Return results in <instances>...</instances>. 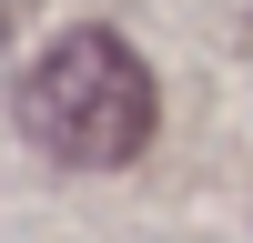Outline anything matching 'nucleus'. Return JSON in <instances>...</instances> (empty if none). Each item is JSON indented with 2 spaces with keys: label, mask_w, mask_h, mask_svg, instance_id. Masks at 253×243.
Returning a JSON list of instances; mask_svg holds the SVG:
<instances>
[{
  "label": "nucleus",
  "mask_w": 253,
  "mask_h": 243,
  "mask_svg": "<svg viewBox=\"0 0 253 243\" xmlns=\"http://www.w3.org/2000/svg\"><path fill=\"white\" fill-rule=\"evenodd\" d=\"M162 91H152V61L132 51L122 31H61L51 51L31 61L20 81V132L61 162V172H112L152 142Z\"/></svg>",
  "instance_id": "obj_1"
}]
</instances>
